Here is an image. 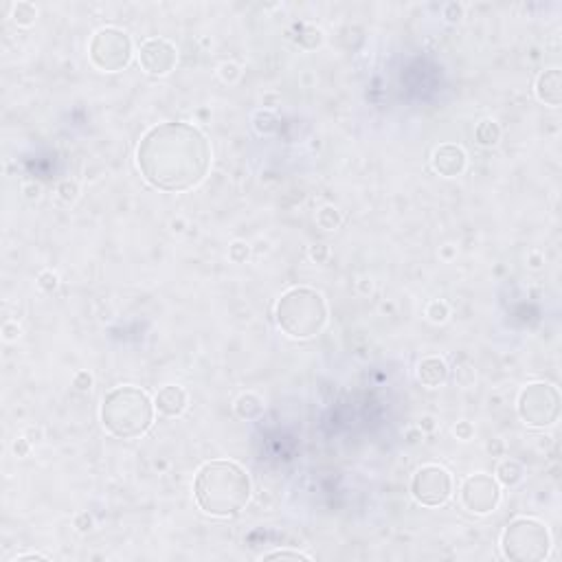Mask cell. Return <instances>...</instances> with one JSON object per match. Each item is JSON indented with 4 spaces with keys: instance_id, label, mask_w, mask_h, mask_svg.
<instances>
[{
    "instance_id": "6",
    "label": "cell",
    "mask_w": 562,
    "mask_h": 562,
    "mask_svg": "<svg viewBox=\"0 0 562 562\" xmlns=\"http://www.w3.org/2000/svg\"><path fill=\"white\" fill-rule=\"evenodd\" d=\"M88 53H91V60L97 69L106 73H117L130 64L132 42L125 31L115 29V27H106L95 33Z\"/></svg>"
},
{
    "instance_id": "8",
    "label": "cell",
    "mask_w": 562,
    "mask_h": 562,
    "mask_svg": "<svg viewBox=\"0 0 562 562\" xmlns=\"http://www.w3.org/2000/svg\"><path fill=\"white\" fill-rule=\"evenodd\" d=\"M411 494H413V499L422 505H429V507L444 505L453 494L451 472L442 466H435V463L422 466L413 475Z\"/></svg>"
},
{
    "instance_id": "26",
    "label": "cell",
    "mask_w": 562,
    "mask_h": 562,
    "mask_svg": "<svg viewBox=\"0 0 562 562\" xmlns=\"http://www.w3.org/2000/svg\"><path fill=\"white\" fill-rule=\"evenodd\" d=\"M13 451H16V455H18V457H25V455L29 453V444H27L25 439H18V442H16V446H13Z\"/></svg>"
},
{
    "instance_id": "3",
    "label": "cell",
    "mask_w": 562,
    "mask_h": 562,
    "mask_svg": "<svg viewBox=\"0 0 562 562\" xmlns=\"http://www.w3.org/2000/svg\"><path fill=\"white\" fill-rule=\"evenodd\" d=\"M101 422L115 437H141L154 422V404L150 395L137 387H117L103 398Z\"/></svg>"
},
{
    "instance_id": "18",
    "label": "cell",
    "mask_w": 562,
    "mask_h": 562,
    "mask_svg": "<svg viewBox=\"0 0 562 562\" xmlns=\"http://www.w3.org/2000/svg\"><path fill=\"white\" fill-rule=\"evenodd\" d=\"M35 16H38V11H35V7L31 3H18L13 7V20L18 22V25H22V27L31 25V22L35 20Z\"/></svg>"
},
{
    "instance_id": "24",
    "label": "cell",
    "mask_w": 562,
    "mask_h": 562,
    "mask_svg": "<svg viewBox=\"0 0 562 562\" xmlns=\"http://www.w3.org/2000/svg\"><path fill=\"white\" fill-rule=\"evenodd\" d=\"M91 385H93V378L88 376L86 371H82V373L75 376V387H77L79 391H88V389H91Z\"/></svg>"
},
{
    "instance_id": "22",
    "label": "cell",
    "mask_w": 562,
    "mask_h": 562,
    "mask_svg": "<svg viewBox=\"0 0 562 562\" xmlns=\"http://www.w3.org/2000/svg\"><path fill=\"white\" fill-rule=\"evenodd\" d=\"M38 286H40L42 290H47V292L55 290V286H57V275H53V273H42Z\"/></svg>"
},
{
    "instance_id": "19",
    "label": "cell",
    "mask_w": 562,
    "mask_h": 562,
    "mask_svg": "<svg viewBox=\"0 0 562 562\" xmlns=\"http://www.w3.org/2000/svg\"><path fill=\"white\" fill-rule=\"evenodd\" d=\"M319 224L323 229H327V231H332V229H336L341 224V215H339V211L336 209H332V207H325V209H321L319 211Z\"/></svg>"
},
{
    "instance_id": "27",
    "label": "cell",
    "mask_w": 562,
    "mask_h": 562,
    "mask_svg": "<svg viewBox=\"0 0 562 562\" xmlns=\"http://www.w3.org/2000/svg\"><path fill=\"white\" fill-rule=\"evenodd\" d=\"M455 433L461 435L463 439H468V437H470V424H468V422H461V424L457 426V429H455Z\"/></svg>"
},
{
    "instance_id": "12",
    "label": "cell",
    "mask_w": 562,
    "mask_h": 562,
    "mask_svg": "<svg viewBox=\"0 0 562 562\" xmlns=\"http://www.w3.org/2000/svg\"><path fill=\"white\" fill-rule=\"evenodd\" d=\"M154 407L159 409V413H163L167 417H178V415H183V411L187 409V393L181 387L167 385L159 391V395H156Z\"/></svg>"
},
{
    "instance_id": "23",
    "label": "cell",
    "mask_w": 562,
    "mask_h": 562,
    "mask_svg": "<svg viewBox=\"0 0 562 562\" xmlns=\"http://www.w3.org/2000/svg\"><path fill=\"white\" fill-rule=\"evenodd\" d=\"M246 257H249V246L242 244V242H235V244L231 246V259H235V262H244Z\"/></svg>"
},
{
    "instance_id": "9",
    "label": "cell",
    "mask_w": 562,
    "mask_h": 562,
    "mask_svg": "<svg viewBox=\"0 0 562 562\" xmlns=\"http://www.w3.org/2000/svg\"><path fill=\"white\" fill-rule=\"evenodd\" d=\"M499 499H501V490L497 481L488 475L468 477L461 485V503L468 512L488 514L499 505Z\"/></svg>"
},
{
    "instance_id": "20",
    "label": "cell",
    "mask_w": 562,
    "mask_h": 562,
    "mask_svg": "<svg viewBox=\"0 0 562 562\" xmlns=\"http://www.w3.org/2000/svg\"><path fill=\"white\" fill-rule=\"evenodd\" d=\"M426 314H429V319H431V321L442 323V321H446V317H448V305L442 303V301H433V303L429 305V310H426Z\"/></svg>"
},
{
    "instance_id": "2",
    "label": "cell",
    "mask_w": 562,
    "mask_h": 562,
    "mask_svg": "<svg viewBox=\"0 0 562 562\" xmlns=\"http://www.w3.org/2000/svg\"><path fill=\"white\" fill-rule=\"evenodd\" d=\"M193 497L211 516H235L251 499V477L235 461H207L196 475Z\"/></svg>"
},
{
    "instance_id": "4",
    "label": "cell",
    "mask_w": 562,
    "mask_h": 562,
    "mask_svg": "<svg viewBox=\"0 0 562 562\" xmlns=\"http://www.w3.org/2000/svg\"><path fill=\"white\" fill-rule=\"evenodd\" d=\"M277 323L292 339H310L325 327L327 305L319 292L292 288L277 303Z\"/></svg>"
},
{
    "instance_id": "25",
    "label": "cell",
    "mask_w": 562,
    "mask_h": 562,
    "mask_svg": "<svg viewBox=\"0 0 562 562\" xmlns=\"http://www.w3.org/2000/svg\"><path fill=\"white\" fill-rule=\"evenodd\" d=\"M60 193H62V198H64L66 202H71V200H75V196H77V187H75L73 183H64V185L60 187Z\"/></svg>"
},
{
    "instance_id": "5",
    "label": "cell",
    "mask_w": 562,
    "mask_h": 562,
    "mask_svg": "<svg viewBox=\"0 0 562 562\" xmlns=\"http://www.w3.org/2000/svg\"><path fill=\"white\" fill-rule=\"evenodd\" d=\"M551 538L543 523L534 519H516L507 525L501 538L503 553L510 560L519 562H536L545 560L549 553Z\"/></svg>"
},
{
    "instance_id": "14",
    "label": "cell",
    "mask_w": 562,
    "mask_h": 562,
    "mask_svg": "<svg viewBox=\"0 0 562 562\" xmlns=\"http://www.w3.org/2000/svg\"><path fill=\"white\" fill-rule=\"evenodd\" d=\"M417 378H420V382L422 385H426V387H439V385H444L446 382V378H448V367H446V363L442 361V358H424V361L420 363V367H417Z\"/></svg>"
},
{
    "instance_id": "28",
    "label": "cell",
    "mask_w": 562,
    "mask_h": 562,
    "mask_svg": "<svg viewBox=\"0 0 562 562\" xmlns=\"http://www.w3.org/2000/svg\"><path fill=\"white\" fill-rule=\"evenodd\" d=\"M18 560H51V558L49 556H42V553H25V556H18L16 562Z\"/></svg>"
},
{
    "instance_id": "13",
    "label": "cell",
    "mask_w": 562,
    "mask_h": 562,
    "mask_svg": "<svg viewBox=\"0 0 562 562\" xmlns=\"http://www.w3.org/2000/svg\"><path fill=\"white\" fill-rule=\"evenodd\" d=\"M536 95L541 101H545L547 106H560V99H562V79H560V71L558 69H551V71H545L541 77H538V84H536Z\"/></svg>"
},
{
    "instance_id": "7",
    "label": "cell",
    "mask_w": 562,
    "mask_h": 562,
    "mask_svg": "<svg viewBox=\"0 0 562 562\" xmlns=\"http://www.w3.org/2000/svg\"><path fill=\"white\" fill-rule=\"evenodd\" d=\"M519 413L529 426H549L558 420L560 395L558 389L545 382H536L523 389L519 398Z\"/></svg>"
},
{
    "instance_id": "10",
    "label": "cell",
    "mask_w": 562,
    "mask_h": 562,
    "mask_svg": "<svg viewBox=\"0 0 562 562\" xmlns=\"http://www.w3.org/2000/svg\"><path fill=\"white\" fill-rule=\"evenodd\" d=\"M176 60H178L176 47L163 38H152L141 44L139 62L143 66V71L150 75H167L176 66Z\"/></svg>"
},
{
    "instance_id": "15",
    "label": "cell",
    "mask_w": 562,
    "mask_h": 562,
    "mask_svg": "<svg viewBox=\"0 0 562 562\" xmlns=\"http://www.w3.org/2000/svg\"><path fill=\"white\" fill-rule=\"evenodd\" d=\"M262 400L257 398V395H253V393H246V395H242L240 400H237V404H235V411H237V415L240 417H246V420H253V417H257L259 413H262Z\"/></svg>"
},
{
    "instance_id": "21",
    "label": "cell",
    "mask_w": 562,
    "mask_h": 562,
    "mask_svg": "<svg viewBox=\"0 0 562 562\" xmlns=\"http://www.w3.org/2000/svg\"><path fill=\"white\" fill-rule=\"evenodd\" d=\"M264 558H266V560H275V558H290V560H310V556H305V553H301V551H286V549H281V551H273V553H266Z\"/></svg>"
},
{
    "instance_id": "16",
    "label": "cell",
    "mask_w": 562,
    "mask_h": 562,
    "mask_svg": "<svg viewBox=\"0 0 562 562\" xmlns=\"http://www.w3.org/2000/svg\"><path fill=\"white\" fill-rule=\"evenodd\" d=\"M497 475H499V481L505 483V485H516L521 479H523V468L519 461H514V459H507L499 466L497 470Z\"/></svg>"
},
{
    "instance_id": "1",
    "label": "cell",
    "mask_w": 562,
    "mask_h": 562,
    "mask_svg": "<svg viewBox=\"0 0 562 562\" xmlns=\"http://www.w3.org/2000/svg\"><path fill=\"white\" fill-rule=\"evenodd\" d=\"M137 163L145 181L163 191H187L205 181L211 147L196 125L176 121L145 132L137 147Z\"/></svg>"
},
{
    "instance_id": "17",
    "label": "cell",
    "mask_w": 562,
    "mask_h": 562,
    "mask_svg": "<svg viewBox=\"0 0 562 562\" xmlns=\"http://www.w3.org/2000/svg\"><path fill=\"white\" fill-rule=\"evenodd\" d=\"M501 139V128L494 121H481L477 128V141L481 145H497Z\"/></svg>"
},
{
    "instance_id": "11",
    "label": "cell",
    "mask_w": 562,
    "mask_h": 562,
    "mask_svg": "<svg viewBox=\"0 0 562 562\" xmlns=\"http://www.w3.org/2000/svg\"><path fill=\"white\" fill-rule=\"evenodd\" d=\"M433 167L446 178L459 176L466 169V152L459 145H442L433 154Z\"/></svg>"
}]
</instances>
